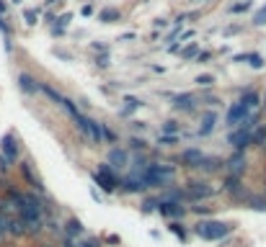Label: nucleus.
Returning a JSON list of instances; mask_svg holds the SVG:
<instances>
[{"instance_id":"nucleus-1","label":"nucleus","mask_w":266,"mask_h":247,"mask_svg":"<svg viewBox=\"0 0 266 247\" xmlns=\"http://www.w3.org/2000/svg\"><path fill=\"white\" fill-rule=\"evenodd\" d=\"M197 237L207 239V242H215V239H222L233 232V224H225V222H199L194 227Z\"/></svg>"},{"instance_id":"nucleus-2","label":"nucleus","mask_w":266,"mask_h":247,"mask_svg":"<svg viewBox=\"0 0 266 247\" xmlns=\"http://www.w3.org/2000/svg\"><path fill=\"white\" fill-rule=\"evenodd\" d=\"M119 180H122V178H119L117 173H114L106 162H103V165H98V170L93 173V183H96V186H101L106 193H114V191H117V188H119Z\"/></svg>"},{"instance_id":"nucleus-3","label":"nucleus","mask_w":266,"mask_h":247,"mask_svg":"<svg viewBox=\"0 0 266 247\" xmlns=\"http://www.w3.org/2000/svg\"><path fill=\"white\" fill-rule=\"evenodd\" d=\"M215 196V188L204 180H192L186 183V198L189 201H199V198H212Z\"/></svg>"},{"instance_id":"nucleus-4","label":"nucleus","mask_w":266,"mask_h":247,"mask_svg":"<svg viewBox=\"0 0 266 247\" xmlns=\"http://www.w3.org/2000/svg\"><path fill=\"white\" fill-rule=\"evenodd\" d=\"M0 155H3L11 165L18 162V144H16V134L13 132H8L3 139H0Z\"/></svg>"},{"instance_id":"nucleus-5","label":"nucleus","mask_w":266,"mask_h":247,"mask_svg":"<svg viewBox=\"0 0 266 247\" xmlns=\"http://www.w3.org/2000/svg\"><path fill=\"white\" fill-rule=\"evenodd\" d=\"M18 170H21V178L36 191V193H39V196H44V186H42V180H39V175H36L34 173V168H31V162L29 160H23L21 165H18Z\"/></svg>"},{"instance_id":"nucleus-6","label":"nucleus","mask_w":266,"mask_h":247,"mask_svg":"<svg viewBox=\"0 0 266 247\" xmlns=\"http://www.w3.org/2000/svg\"><path fill=\"white\" fill-rule=\"evenodd\" d=\"M106 165H109L111 170H124V168H129V152L122 149V147H114L109 152V162Z\"/></svg>"},{"instance_id":"nucleus-7","label":"nucleus","mask_w":266,"mask_h":247,"mask_svg":"<svg viewBox=\"0 0 266 247\" xmlns=\"http://www.w3.org/2000/svg\"><path fill=\"white\" fill-rule=\"evenodd\" d=\"M225 170H227V175L243 178V173H246V155L243 152H233L230 157H227V162H225Z\"/></svg>"},{"instance_id":"nucleus-8","label":"nucleus","mask_w":266,"mask_h":247,"mask_svg":"<svg viewBox=\"0 0 266 247\" xmlns=\"http://www.w3.org/2000/svg\"><path fill=\"white\" fill-rule=\"evenodd\" d=\"M246 116H251V113L243 108V103H241V101L233 103L230 108H227V113H225V127H241V121H243Z\"/></svg>"},{"instance_id":"nucleus-9","label":"nucleus","mask_w":266,"mask_h":247,"mask_svg":"<svg viewBox=\"0 0 266 247\" xmlns=\"http://www.w3.org/2000/svg\"><path fill=\"white\" fill-rule=\"evenodd\" d=\"M227 144H230L235 152H246L251 147V132H243V129H235L230 137H227Z\"/></svg>"},{"instance_id":"nucleus-10","label":"nucleus","mask_w":266,"mask_h":247,"mask_svg":"<svg viewBox=\"0 0 266 247\" xmlns=\"http://www.w3.org/2000/svg\"><path fill=\"white\" fill-rule=\"evenodd\" d=\"M119 188H122L124 193H145V191H147V188H145V183H142V178H140V175H135V173L124 175V178L119 180Z\"/></svg>"},{"instance_id":"nucleus-11","label":"nucleus","mask_w":266,"mask_h":247,"mask_svg":"<svg viewBox=\"0 0 266 247\" xmlns=\"http://www.w3.org/2000/svg\"><path fill=\"white\" fill-rule=\"evenodd\" d=\"M204 160V152L199 147H186L181 152V162H183V168H199Z\"/></svg>"},{"instance_id":"nucleus-12","label":"nucleus","mask_w":266,"mask_h":247,"mask_svg":"<svg viewBox=\"0 0 266 247\" xmlns=\"http://www.w3.org/2000/svg\"><path fill=\"white\" fill-rule=\"evenodd\" d=\"M161 217H168V219H183V214H186V209L181 203H163V201H158V209H155Z\"/></svg>"},{"instance_id":"nucleus-13","label":"nucleus","mask_w":266,"mask_h":247,"mask_svg":"<svg viewBox=\"0 0 266 247\" xmlns=\"http://www.w3.org/2000/svg\"><path fill=\"white\" fill-rule=\"evenodd\" d=\"M18 88H21V93L34 96V93H39V82H36L29 72H18Z\"/></svg>"},{"instance_id":"nucleus-14","label":"nucleus","mask_w":266,"mask_h":247,"mask_svg":"<svg viewBox=\"0 0 266 247\" xmlns=\"http://www.w3.org/2000/svg\"><path fill=\"white\" fill-rule=\"evenodd\" d=\"M215 123H217V111H204L199 123V137H209L215 132Z\"/></svg>"},{"instance_id":"nucleus-15","label":"nucleus","mask_w":266,"mask_h":247,"mask_svg":"<svg viewBox=\"0 0 266 247\" xmlns=\"http://www.w3.org/2000/svg\"><path fill=\"white\" fill-rule=\"evenodd\" d=\"M21 222L26 227V237H36V234H42V229H44V219L42 217H31V219H21Z\"/></svg>"},{"instance_id":"nucleus-16","label":"nucleus","mask_w":266,"mask_h":247,"mask_svg":"<svg viewBox=\"0 0 266 247\" xmlns=\"http://www.w3.org/2000/svg\"><path fill=\"white\" fill-rule=\"evenodd\" d=\"M88 142H93V144H101L103 142V123L96 121V118L88 121Z\"/></svg>"},{"instance_id":"nucleus-17","label":"nucleus","mask_w":266,"mask_h":247,"mask_svg":"<svg viewBox=\"0 0 266 247\" xmlns=\"http://www.w3.org/2000/svg\"><path fill=\"white\" fill-rule=\"evenodd\" d=\"M194 103H197V98H194L192 93H181V96L173 98V108H176V111H192Z\"/></svg>"},{"instance_id":"nucleus-18","label":"nucleus","mask_w":266,"mask_h":247,"mask_svg":"<svg viewBox=\"0 0 266 247\" xmlns=\"http://www.w3.org/2000/svg\"><path fill=\"white\" fill-rule=\"evenodd\" d=\"M241 103H243V108H246L248 113H253V111L258 108V103H261V96H258L256 90H246L243 98H241Z\"/></svg>"},{"instance_id":"nucleus-19","label":"nucleus","mask_w":266,"mask_h":247,"mask_svg":"<svg viewBox=\"0 0 266 247\" xmlns=\"http://www.w3.org/2000/svg\"><path fill=\"white\" fill-rule=\"evenodd\" d=\"M241 186H243V178H238V175H227L225 183H222V191H225V193H233V196H241Z\"/></svg>"},{"instance_id":"nucleus-20","label":"nucleus","mask_w":266,"mask_h":247,"mask_svg":"<svg viewBox=\"0 0 266 247\" xmlns=\"http://www.w3.org/2000/svg\"><path fill=\"white\" fill-rule=\"evenodd\" d=\"M83 232H86V227H83L81 219H75V217L67 219V224H65V237H72V239H75V237H81Z\"/></svg>"},{"instance_id":"nucleus-21","label":"nucleus","mask_w":266,"mask_h":247,"mask_svg":"<svg viewBox=\"0 0 266 247\" xmlns=\"http://www.w3.org/2000/svg\"><path fill=\"white\" fill-rule=\"evenodd\" d=\"M98 21L101 23H117V21H122V11L119 8H103L98 13Z\"/></svg>"},{"instance_id":"nucleus-22","label":"nucleus","mask_w":266,"mask_h":247,"mask_svg":"<svg viewBox=\"0 0 266 247\" xmlns=\"http://www.w3.org/2000/svg\"><path fill=\"white\" fill-rule=\"evenodd\" d=\"M8 237H26V227H23V222L18 219V217H11V222H8Z\"/></svg>"},{"instance_id":"nucleus-23","label":"nucleus","mask_w":266,"mask_h":247,"mask_svg":"<svg viewBox=\"0 0 266 247\" xmlns=\"http://www.w3.org/2000/svg\"><path fill=\"white\" fill-rule=\"evenodd\" d=\"M39 90H42V93H44V96H47V98H49L52 103H57V106H62V101H65V96H62V93H57V90H55L52 85H47V82H39Z\"/></svg>"},{"instance_id":"nucleus-24","label":"nucleus","mask_w":266,"mask_h":247,"mask_svg":"<svg viewBox=\"0 0 266 247\" xmlns=\"http://www.w3.org/2000/svg\"><path fill=\"white\" fill-rule=\"evenodd\" d=\"M266 144V127L258 123V127L251 132V147H263Z\"/></svg>"},{"instance_id":"nucleus-25","label":"nucleus","mask_w":266,"mask_h":247,"mask_svg":"<svg viewBox=\"0 0 266 247\" xmlns=\"http://www.w3.org/2000/svg\"><path fill=\"white\" fill-rule=\"evenodd\" d=\"M199 170H202V173H215V170H220V160L204 155V160H202V165H199Z\"/></svg>"},{"instance_id":"nucleus-26","label":"nucleus","mask_w":266,"mask_h":247,"mask_svg":"<svg viewBox=\"0 0 266 247\" xmlns=\"http://www.w3.org/2000/svg\"><path fill=\"white\" fill-rule=\"evenodd\" d=\"M124 103H127V106H124V108L119 111L122 116H129L132 111H137V108L142 106V101H140V98H135V96H127V98H124Z\"/></svg>"},{"instance_id":"nucleus-27","label":"nucleus","mask_w":266,"mask_h":247,"mask_svg":"<svg viewBox=\"0 0 266 247\" xmlns=\"http://www.w3.org/2000/svg\"><path fill=\"white\" fill-rule=\"evenodd\" d=\"M8 222H11V217L0 214V247H3L6 239H8Z\"/></svg>"},{"instance_id":"nucleus-28","label":"nucleus","mask_w":266,"mask_h":247,"mask_svg":"<svg viewBox=\"0 0 266 247\" xmlns=\"http://www.w3.org/2000/svg\"><path fill=\"white\" fill-rule=\"evenodd\" d=\"M178 139H181L178 134H161V137H158V144H163V147H173Z\"/></svg>"},{"instance_id":"nucleus-29","label":"nucleus","mask_w":266,"mask_h":247,"mask_svg":"<svg viewBox=\"0 0 266 247\" xmlns=\"http://www.w3.org/2000/svg\"><path fill=\"white\" fill-rule=\"evenodd\" d=\"M251 8H253V0H243V3L230 6V13H246V11H251Z\"/></svg>"},{"instance_id":"nucleus-30","label":"nucleus","mask_w":266,"mask_h":247,"mask_svg":"<svg viewBox=\"0 0 266 247\" xmlns=\"http://www.w3.org/2000/svg\"><path fill=\"white\" fill-rule=\"evenodd\" d=\"M23 21H26V26H36V21H39V11H34V8L23 11Z\"/></svg>"},{"instance_id":"nucleus-31","label":"nucleus","mask_w":266,"mask_h":247,"mask_svg":"<svg viewBox=\"0 0 266 247\" xmlns=\"http://www.w3.org/2000/svg\"><path fill=\"white\" fill-rule=\"evenodd\" d=\"M158 209V198H145L142 201V214H153Z\"/></svg>"},{"instance_id":"nucleus-32","label":"nucleus","mask_w":266,"mask_h":247,"mask_svg":"<svg viewBox=\"0 0 266 247\" xmlns=\"http://www.w3.org/2000/svg\"><path fill=\"white\" fill-rule=\"evenodd\" d=\"M178 129H181V127H178V121H173V118H171V121H166V123H163L161 134H178Z\"/></svg>"},{"instance_id":"nucleus-33","label":"nucleus","mask_w":266,"mask_h":247,"mask_svg":"<svg viewBox=\"0 0 266 247\" xmlns=\"http://www.w3.org/2000/svg\"><path fill=\"white\" fill-rule=\"evenodd\" d=\"M248 65H251L253 70H263V65H266V62H263V57H261V54H248Z\"/></svg>"},{"instance_id":"nucleus-34","label":"nucleus","mask_w":266,"mask_h":247,"mask_svg":"<svg viewBox=\"0 0 266 247\" xmlns=\"http://www.w3.org/2000/svg\"><path fill=\"white\" fill-rule=\"evenodd\" d=\"M194 82H197L199 88H209L212 82H215V75H199V77H197Z\"/></svg>"},{"instance_id":"nucleus-35","label":"nucleus","mask_w":266,"mask_h":247,"mask_svg":"<svg viewBox=\"0 0 266 247\" xmlns=\"http://www.w3.org/2000/svg\"><path fill=\"white\" fill-rule=\"evenodd\" d=\"M129 147H132V149H137V152H145V149H147V142H145V139H140V137H132V139H129Z\"/></svg>"},{"instance_id":"nucleus-36","label":"nucleus","mask_w":266,"mask_h":247,"mask_svg":"<svg viewBox=\"0 0 266 247\" xmlns=\"http://www.w3.org/2000/svg\"><path fill=\"white\" fill-rule=\"evenodd\" d=\"M248 203L256 211H266V198H248Z\"/></svg>"},{"instance_id":"nucleus-37","label":"nucleus","mask_w":266,"mask_h":247,"mask_svg":"<svg viewBox=\"0 0 266 247\" xmlns=\"http://www.w3.org/2000/svg\"><path fill=\"white\" fill-rule=\"evenodd\" d=\"M168 229H171V232H173V234H176L178 239H186V229H183V224H178V222H173V224H171Z\"/></svg>"},{"instance_id":"nucleus-38","label":"nucleus","mask_w":266,"mask_h":247,"mask_svg":"<svg viewBox=\"0 0 266 247\" xmlns=\"http://www.w3.org/2000/svg\"><path fill=\"white\" fill-rule=\"evenodd\" d=\"M197 54H199V49H197V44H192V47H186V49L181 52V57H183V59H194Z\"/></svg>"},{"instance_id":"nucleus-39","label":"nucleus","mask_w":266,"mask_h":247,"mask_svg":"<svg viewBox=\"0 0 266 247\" xmlns=\"http://www.w3.org/2000/svg\"><path fill=\"white\" fill-rule=\"evenodd\" d=\"M253 26H266V6H263V8L253 16Z\"/></svg>"},{"instance_id":"nucleus-40","label":"nucleus","mask_w":266,"mask_h":247,"mask_svg":"<svg viewBox=\"0 0 266 247\" xmlns=\"http://www.w3.org/2000/svg\"><path fill=\"white\" fill-rule=\"evenodd\" d=\"M0 31H3L6 39H11V23L6 21V16H0Z\"/></svg>"},{"instance_id":"nucleus-41","label":"nucleus","mask_w":266,"mask_h":247,"mask_svg":"<svg viewBox=\"0 0 266 247\" xmlns=\"http://www.w3.org/2000/svg\"><path fill=\"white\" fill-rule=\"evenodd\" d=\"M109 65H111V57H109V54H101V57L96 59V67H101V70H106Z\"/></svg>"},{"instance_id":"nucleus-42","label":"nucleus","mask_w":266,"mask_h":247,"mask_svg":"<svg viewBox=\"0 0 266 247\" xmlns=\"http://www.w3.org/2000/svg\"><path fill=\"white\" fill-rule=\"evenodd\" d=\"M70 18H72V16H70V13H62V16H60V18H57V23H55V26H60V28H65V26H67V23H70Z\"/></svg>"},{"instance_id":"nucleus-43","label":"nucleus","mask_w":266,"mask_h":247,"mask_svg":"<svg viewBox=\"0 0 266 247\" xmlns=\"http://www.w3.org/2000/svg\"><path fill=\"white\" fill-rule=\"evenodd\" d=\"M78 247H101V242L91 237V239H83V242H78Z\"/></svg>"},{"instance_id":"nucleus-44","label":"nucleus","mask_w":266,"mask_h":247,"mask_svg":"<svg viewBox=\"0 0 266 247\" xmlns=\"http://www.w3.org/2000/svg\"><path fill=\"white\" fill-rule=\"evenodd\" d=\"M103 139H106V142H117V134H114V132L106 127V123H103Z\"/></svg>"},{"instance_id":"nucleus-45","label":"nucleus","mask_w":266,"mask_h":247,"mask_svg":"<svg viewBox=\"0 0 266 247\" xmlns=\"http://www.w3.org/2000/svg\"><path fill=\"white\" fill-rule=\"evenodd\" d=\"M11 170V162L3 157V155H0V173H8Z\"/></svg>"},{"instance_id":"nucleus-46","label":"nucleus","mask_w":266,"mask_h":247,"mask_svg":"<svg viewBox=\"0 0 266 247\" xmlns=\"http://www.w3.org/2000/svg\"><path fill=\"white\" fill-rule=\"evenodd\" d=\"M192 211H194V214H199V217H207V214H209L207 206H192Z\"/></svg>"},{"instance_id":"nucleus-47","label":"nucleus","mask_w":266,"mask_h":247,"mask_svg":"<svg viewBox=\"0 0 266 247\" xmlns=\"http://www.w3.org/2000/svg\"><path fill=\"white\" fill-rule=\"evenodd\" d=\"M93 47V52H101V54H106V44H98V41H96V44H91Z\"/></svg>"},{"instance_id":"nucleus-48","label":"nucleus","mask_w":266,"mask_h":247,"mask_svg":"<svg viewBox=\"0 0 266 247\" xmlns=\"http://www.w3.org/2000/svg\"><path fill=\"white\" fill-rule=\"evenodd\" d=\"M209 57H212L209 52H199V54H197V62H207Z\"/></svg>"},{"instance_id":"nucleus-49","label":"nucleus","mask_w":266,"mask_h":247,"mask_svg":"<svg viewBox=\"0 0 266 247\" xmlns=\"http://www.w3.org/2000/svg\"><path fill=\"white\" fill-rule=\"evenodd\" d=\"M106 242H109V244H119V237H117V234H109Z\"/></svg>"},{"instance_id":"nucleus-50","label":"nucleus","mask_w":266,"mask_h":247,"mask_svg":"<svg viewBox=\"0 0 266 247\" xmlns=\"http://www.w3.org/2000/svg\"><path fill=\"white\" fill-rule=\"evenodd\" d=\"M8 13V6H6V0H0V16H6Z\"/></svg>"},{"instance_id":"nucleus-51","label":"nucleus","mask_w":266,"mask_h":247,"mask_svg":"<svg viewBox=\"0 0 266 247\" xmlns=\"http://www.w3.org/2000/svg\"><path fill=\"white\" fill-rule=\"evenodd\" d=\"M163 26H168V21H166V18H158V21H155V28H163Z\"/></svg>"},{"instance_id":"nucleus-52","label":"nucleus","mask_w":266,"mask_h":247,"mask_svg":"<svg viewBox=\"0 0 266 247\" xmlns=\"http://www.w3.org/2000/svg\"><path fill=\"white\" fill-rule=\"evenodd\" d=\"M263 108H266V98H263Z\"/></svg>"}]
</instances>
